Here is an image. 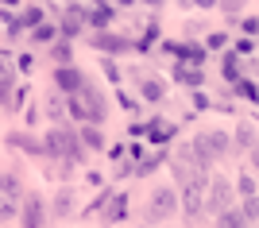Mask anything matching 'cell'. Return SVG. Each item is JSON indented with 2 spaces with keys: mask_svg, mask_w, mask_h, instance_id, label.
<instances>
[{
  "mask_svg": "<svg viewBox=\"0 0 259 228\" xmlns=\"http://www.w3.org/2000/svg\"><path fill=\"white\" fill-rule=\"evenodd\" d=\"M236 194L244 197V201H248V197H259V182L251 178V174H240L236 178Z\"/></svg>",
  "mask_w": 259,
  "mask_h": 228,
  "instance_id": "4fadbf2b",
  "label": "cell"
},
{
  "mask_svg": "<svg viewBox=\"0 0 259 228\" xmlns=\"http://www.w3.org/2000/svg\"><path fill=\"white\" fill-rule=\"evenodd\" d=\"M85 23H89V8H85V4H70V8L62 12V35H66V39L81 35Z\"/></svg>",
  "mask_w": 259,
  "mask_h": 228,
  "instance_id": "52a82bcc",
  "label": "cell"
},
{
  "mask_svg": "<svg viewBox=\"0 0 259 228\" xmlns=\"http://www.w3.org/2000/svg\"><path fill=\"white\" fill-rule=\"evenodd\" d=\"M20 217H23V228H47V217H43V197L39 194H27L20 205Z\"/></svg>",
  "mask_w": 259,
  "mask_h": 228,
  "instance_id": "ba28073f",
  "label": "cell"
},
{
  "mask_svg": "<svg viewBox=\"0 0 259 228\" xmlns=\"http://www.w3.org/2000/svg\"><path fill=\"white\" fill-rule=\"evenodd\" d=\"M147 131H151L155 143H162V140H170V135H174V124H170V120H155V124H147Z\"/></svg>",
  "mask_w": 259,
  "mask_h": 228,
  "instance_id": "2e32d148",
  "label": "cell"
},
{
  "mask_svg": "<svg viewBox=\"0 0 259 228\" xmlns=\"http://www.w3.org/2000/svg\"><path fill=\"white\" fill-rule=\"evenodd\" d=\"M143 97H147V101H151V105H155V101H162V81H159V77H143Z\"/></svg>",
  "mask_w": 259,
  "mask_h": 228,
  "instance_id": "ac0fdd59",
  "label": "cell"
},
{
  "mask_svg": "<svg viewBox=\"0 0 259 228\" xmlns=\"http://www.w3.org/2000/svg\"><path fill=\"white\" fill-rule=\"evenodd\" d=\"M236 93H240V97H248V101H259V85H255V81H240Z\"/></svg>",
  "mask_w": 259,
  "mask_h": 228,
  "instance_id": "7402d4cb",
  "label": "cell"
},
{
  "mask_svg": "<svg viewBox=\"0 0 259 228\" xmlns=\"http://www.w3.org/2000/svg\"><path fill=\"white\" fill-rule=\"evenodd\" d=\"M8 81H12V70H8V58L0 55V89H8Z\"/></svg>",
  "mask_w": 259,
  "mask_h": 228,
  "instance_id": "484cf974",
  "label": "cell"
},
{
  "mask_svg": "<svg viewBox=\"0 0 259 228\" xmlns=\"http://www.w3.org/2000/svg\"><path fill=\"white\" fill-rule=\"evenodd\" d=\"M174 77H178V85H201V70L197 66H178Z\"/></svg>",
  "mask_w": 259,
  "mask_h": 228,
  "instance_id": "5bb4252c",
  "label": "cell"
},
{
  "mask_svg": "<svg viewBox=\"0 0 259 228\" xmlns=\"http://www.w3.org/2000/svg\"><path fill=\"white\" fill-rule=\"evenodd\" d=\"M174 213H178V194H174L170 186H159L151 194V201H147V220H170Z\"/></svg>",
  "mask_w": 259,
  "mask_h": 228,
  "instance_id": "8992f818",
  "label": "cell"
},
{
  "mask_svg": "<svg viewBox=\"0 0 259 228\" xmlns=\"http://www.w3.org/2000/svg\"><path fill=\"white\" fill-rule=\"evenodd\" d=\"M205 190H209V174L205 178H190V182L182 186V209H186L190 220H197L205 213Z\"/></svg>",
  "mask_w": 259,
  "mask_h": 228,
  "instance_id": "5b68a950",
  "label": "cell"
},
{
  "mask_svg": "<svg viewBox=\"0 0 259 228\" xmlns=\"http://www.w3.org/2000/svg\"><path fill=\"white\" fill-rule=\"evenodd\" d=\"M236 147H255V128L251 124H240L236 128Z\"/></svg>",
  "mask_w": 259,
  "mask_h": 228,
  "instance_id": "ffe728a7",
  "label": "cell"
},
{
  "mask_svg": "<svg viewBox=\"0 0 259 228\" xmlns=\"http://www.w3.org/2000/svg\"><path fill=\"white\" fill-rule=\"evenodd\" d=\"M77 140H81V147H105V140H101V131L97 128H81V135H77Z\"/></svg>",
  "mask_w": 259,
  "mask_h": 228,
  "instance_id": "d6986e66",
  "label": "cell"
},
{
  "mask_svg": "<svg viewBox=\"0 0 259 228\" xmlns=\"http://www.w3.org/2000/svg\"><path fill=\"white\" fill-rule=\"evenodd\" d=\"M12 213H16V201H8V197H0V220H8Z\"/></svg>",
  "mask_w": 259,
  "mask_h": 228,
  "instance_id": "4316f807",
  "label": "cell"
},
{
  "mask_svg": "<svg viewBox=\"0 0 259 228\" xmlns=\"http://www.w3.org/2000/svg\"><path fill=\"white\" fill-rule=\"evenodd\" d=\"M124 213H128V197L120 194V197H112V201H108V209H105V224H120V220H124Z\"/></svg>",
  "mask_w": 259,
  "mask_h": 228,
  "instance_id": "30bf717a",
  "label": "cell"
},
{
  "mask_svg": "<svg viewBox=\"0 0 259 228\" xmlns=\"http://www.w3.org/2000/svg\"><path fill=\"white\" fill-rule=\"evenodd\" d=\"M47 155H62V159H70V163H77L81 159V140H77L70 128H51L47 131Z\"/></svg>",
  "mask_w": 259,
  "mask_h": 228,
  "instance_id": "277c9868",
  "label": "cell"
},
{
  "mask_svg": "<svg viewBox=\"0 0 259 228\" xmlns=\"http://www.w3.org/2000/svg\"><path fill=\"white\" fill-rule=\"evenodd\" d=\"M240 213L248 217V224H251V220H259V197H248V201H244V209H240Z\"/></svg>",
  "mask_w": 259,
  "mask_h": 228,
  "instance_id": "603a6c76",
  "label": "cell"
},
{
  "mask_svg": "<svg viewBox=\"0 0 259 228\" xmlns=\"http://www.w3.org/2000/svg\"><path fill=\"white\" fill-rule=\"evenodd\" d=\"M147 228H151V224H147Z\"/></svg>",
  "mask_w": 259,
  "mask_h": 228,
  "instance_id": "4dcf8cb0",
  "label": "cell"
},
{
  "mask_svg": "<svg viewBox=\"0 0 259 228\" xmlns=\"http://www.w3.org/2000/svg\"><path fill=\"white\" fill-rule=\"evenodd\" d=\"M8 143H12V147H23V151H35V155H43V151H47V143L31 140V135H8Z\"/></svg>",
  "mask_w": 259,
  "mask_h": 228,
  "instance_id": "9a60e30c",
  "label": "cell"
},
{
  "mask_svg": "<svg viewBox=\"0 0 259 228\" xmlns=\"http://www.w3.org/2000/svg\"><path fill=\"white\" fill-rule=\"evenodd\" d=\"M225 43H228V35H225V31H213V35L205 39V47H209V51H221Z\"/></svg>",
  "mask_w": 259,
  "mask_h": 228,
  "instance_id": "d4e9b609",
  "label": "cell"
},
{
  "mask_svg": "<svg viewBox=\"0 0 259 228\" xmlns=\"http://www.w3.org/2000/svg\"><path fill=\"white\" fill-rule=\"evenodd\" d=\"M112 4H101V8H89V23H93V27H105L108 20H112Z\"/></svg>",
  "mask_w": 259,
  "mask_h": 228,
  "instance_id": "e0dca14e",
  "label": "cell"
},
{
  "mask_svg": "<svg viewBox=\"0 0 259 228\" xmlns=\"http://www.w3.org/2000/svg\"><path fill=\"white\" fill-rule=\"evenodd\" d=\"M89 43H93V47H101V51H124V47H128V39H120V35L101 31V35H89Z\"/></svg>",
  "mask_w": 259,
  "mask_h": 228,
  "instance_id": "8fae6325",
  "label": "cell"
},
{
  "mask_svg": "<svg viewBox=\"0 0 259 228\" xmlns=\"http://www.w3.org/2000/svg\"><path fill=\"white\" fill-rule=\"evenodd\" d=\"M232 151V143H228V135L221 128H213V131H201V135H197L194 140V155H197V163L205 166H213V159H225V155Z\"/></svg>",
  "mask_w": 259,
  "mask_h": 228,
  "instance_id": "6da1fadb",
  "label": "cell"
},
{
  "mask_svg": "<svg viewBox=\"0 0 259 228\" xmlns=\"http://www.w3.org/2000/svg\"><path fill=\"white\" fill-rule=\"evenodd\" d=\"M217 228H251V224H248V217H244L240 209H228V213L217 217Z\"/></svg>",
  "mask_w": 259,
  "mask_h": 228,
  "instance_id": "7c38bea8",
  "label": "cell"
},
{
  "mask_svg": "<svg viewBox=\"0 0 259 228\" xmlns=\"http://www.w3.org/2000/svg\"><path fill=\"white\" fill-rule=\"evenodd\" d=\"M58 31H62V27H51V23H43V27H35V35H31V39H35V43H51V39H54Z\"/></svg>",
  "mask_w": 259,
  "mask_h": 228,
  "instance_id": "44dd1931",
  "label": "cell"
},
{
  "mask_svg": "<svg viewBox=\"0 0 259 228\" xmlns=\"http://www.w3.org/2000/svg\"><path fill=\"white\" fill-rule=\"evenodd\" d=\"M54 85L66 89V93H81V89H85V74H81L77 66H58V70H54Z\"/></svg>",
  "mask_w": 259,
  "mask_h": 228,
  "instance_id": "9c48e42d",
  "label": "cell"
},
{
  "mask_svg": "<svg viewBox=\"0 0 259 228\" xmlns=\"http://www.w3.org/2000/svg\"><path fill=\"white\" fill-rule=\"evenodd\" d=\"M70 112H74L77 120H89V124H101V120H105V101H101V93L93 85H85L81 89V93H74V97H70Z\"/></svg>",
  "mask_w": 259,
  "mask_h": 228,
  "instance_id": "7a4b0ae2",
  "label": "cell"
},
{
  "mask_svg": "<svg viewBox=\"0 0 259 228\" xmlns=\"http://www.w3.org/2000/svg\"><path fill=\"white\" fill-rule=\"evenodd\" d=\"M251 166H255V170H259V143H255V147H251Z\"/></svg>",
  "mask_w": 259,
  "mask_h": 228,
  "instance_id": "f546056e",
  "label": "cell"
},
{
  "mask_svg": "<svg viewBox=\"0 0 259 228\" xmlns=\"http://www.w3.org/2000/svg\"><path fill=\"white\" fill-rule=\"evenodd\" d=\"M62 112H66L62 101H51V116H54V120H62Z\"/></svg>",
  "mask_w": 259,
  "mask_h": 228,
  "instance_id": "f1b7e54d",
  "label": "cell"
},
{
  "mask_svg": "<svg viewBox=\"0 0 259 228\" xmlns=\"http://www.w3.org/2000/svg\"><path fill=\"white\" fill-rule=\"evenodd\" d=\"M232 197H236V186L228 182V178H221V174H213V178H209V190H205V213L209 217L228 213V209H232Z\"/></svg>",
  "mask_w": 259,
  "mask_h": 228,
  "instance_id": "3957f363",
  "label": "cell"
},
{
  "mask_svg": "<svg viewBox=\"0 0 259 228\" xmlns=\"http://www.w3.org/2000/svg\"><path fill=\"white\" fill-rule=\"evenodd\" d=\"M251 51H255V43H251V39H240V43H236V55H251Z\"/></svg>",
  "mask_w": 259,
  "mask_h": 228,
  "instance_id": "83f0119b",
  "label": "cell"
},
{
  "mask_svg": "<svg viewBox=\"0 0 259 228\" xmlns=\"http://www.w3.org/2000/svg\"><path fill=\"white\" fill-rule=\"evenodd\" d=\"M54 213H58V217H66V213H70V190H62V194H58V201H54Z\"/></svg>",
  "mask_w": 259,
  "mask_h": 228,
  "instance_id": "cb8c5ba5",
  "label": "cell"
}]
</instances>
